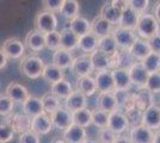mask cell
<instances>
[{
	"instance_id": "obj_1",
	"label": "cell",
	"mask_w": 160,
	"mask_h": 143,
	"mask_svg": "<svg viewBox=\"0 0 160 143\" xmlns=\"http://www.w3.org/2000/svg\"><path fill=\"white\" fill-rule=\"evenodd\" d=\"M135 31L140 38L149 41L154 36L160 34V24L153 14L146 12L140 16V19H139Z\"/></svg>"
},
{
	"instance_id": "obj_2",
	"label": "cell",
	"mask_w": 160,
	"mask_h": 143,
	"mask_svg": "<svg viewBox=\"0 0 160 143\" xmlns=\"http://www.w3.org/2000/svg\"><path fill=\"white\" fill-rule=\"evenodd\" d=\"M46 66L47 64L44 63V61L36 55L25 56L20 61V70L29 79H38L40 76H42Z\"/></svg>"
},
{
	"instance_id": "obj_3",
	"label": "cell",
	"mask_w": 160,
	"mask_h": 143,
	"mask_svg": "<svg viewBox=\"0 0 160 143\" xmlns=\"http://www.w3.org/2000/svg\"><path fill=\"white\" fill-rule=\"evenodd\" d=\"M35 27L42 34L47 35L58 31V17L53 12L41 11L35 17Z\"/></svg>"
},
{
	"instance_id": "obj_4",
	"label": "cell",
	"mask_w": 160,
	"mask_h": 143,
	"mask_svg": "<svg viewBox=\"0 0 160 143\" xmlns=\"http://www.w3.org/2000/svg\"><path fill=\"white\" fill-rule=\"evenodd\" d=\"M117 54L113 55V56H109V55L104 54L99 50H96L94 53L90 55L94 70L96 72H103V70L115 69L116 64H117Z\"/></svg>"
},
{
	"instance_id": "obj_5",
	"label": "cell",
	"mask_w": 160,
	"mask_h": 143,
	"mask_svg": "<svg viewBox=\"0 0 160 143\" xmlns=\"http://www.w3.org/2000/svg\"><path fill=\"white\" fill-rule=\"evenodd\" d=\"M112 35L117 42L120 50H126V51H128L134 43L140 38L135 30H129V29H123L118 26L115 27Z\"/></svg>"
},
{
	"instance_id": "obj_6",
	"label": "cell",
	"mask_w": 160,
	"mask_h": 143,
	"mask_svg": "<svg viewBox=\"0 0 160 143\" xmlns=\"http://www.w3.org/2000/svg\"><path fill=\"white\" fill-rule=\"evenodd\" d=\"M25 44L18 38H7L6 41L1 44V51L6 54L8 59L12 60H19L25 54Z\"/></svg>"
},
{
	"instance_id": "obj_7",
	"label": "cell",
	"mask_w": 160,
	"mask_h": 143,
	"mask_svg": "<svg viewBox=\"0 0 160 143\" xmlns=\"http://www.w3.org/2000/svg\"><path fill=\"white\" fill-rule=\"evenodd\" d=\"M108 128L112 130L117 136H121L126 131L130 130V125H129L126 113L122 112L121 110H117L112 113H110V119H109V126Z\"/></svg>"
},
{
	"instance_id": "obj_8",
	"label": "cell",
	"mask_w": 160,
	"mask_h": 143,
	"mask_svg": "<svg viewBox=\"0 0 160 143\" xmlns=\"http://www.w3.org/2000/svg\"><path fill=\"white\" fill-rule=\"evenodd\" d=\"M52 121H53V125L55 129H59L61 131H66L69 129L74 124L73 122V113L67 110L65 106H61L58 111H55L52 115Z\"/></svg>"
},
{
	"instance_id": "obj_9",
	"label": "cell",
	"mask_w": 160,
	"mask_h": 143,
	"mask_svg": "<svg viewBox=\"0 0 160 143\" xmlns=\"http://www.w3.org/2000/svg\"><path fill=\"white\" fill-rule=\"evenodd\" d=\"M72 70L74 72V74L78 78H82V76H88L93 73V64L91 61L90 55L82 54L75 57L74 62L72 64Z\"/></svg>"
},
{
	"instance_id": "obj_10",
	"label": "cell",
	"mask_w": 160,
	"mask_h": 143,
	"mask_svg": "<svg viewBox=\"0 0 160 143\" xmlns=\"http://www.w3.org/2000/svg\"><path fill=\"white\" fill-rule=\"evenodd\" d=\"M94 79L97 82V88L99 93H115L116 86L113 81L112 70L97 72L94 75Z\"/></svg>"
},
{
	"instance_id": "obj_11",
	"label": "cell",
	"mask_w": 160,
	"mask_h": 143,
	"mask_svg": "<svg viewBox=\"0 0 160 143\" xmlns=\"http://www.w3.org/2000/svg\"><path fill=\"white\" fill-rule=\"evenodd\" d=\"M24 44L28 49H30L33 53H40L44 48H47L46 44V35L40 32L38 30H31L29 31L24 38Z\"/></svg>"
},
{
	"instance_id": "obj_12",
	"label": "cell",
	"mask_w": 160,
	"mask_h": 143,
	"mask_svg": "<svg viewBox=\"0 0 160 143\" xmlns=\"http://www.w3.org/2000/svg\"><path fill=\"white\" fill-rule=\"evenodd\" d=\"M129 75H130V80L134 86L140 88H145L146 83L148 81L149 78V73L146 70V68L143 67L142 62H136L134 66H132L129 68Z\"/></svg>"
},
{
	"instance_id": "obj_13",
	"label": "cell",
	"mask_w": 160,
	"mask_h": 143,
	"mask_svg": "<svg viewBox=\"0 0 160 143\" xmlns=\"http://www.w3.org/2000/svg\"><path fill=\"white\" fill-rule=\"evenodd\" d=\"M5 94L10 97L14 102H19L22 105L27 102L30 97V93L25 86L14 81L10 82L7 85V87L5 88Z\"/></svg>"
},
{
	"instance_id": "obj_14",
	"label": "cell",
	"mask_w": 160,
	"mask_h": 143,
	"mask_svg": "<svg viewBox=\"0 0 160 143\" xmlns=\"http://www.w3.org/2000/svg\"><path fill=\"white\" fill-rule=\"evenodd\" d=\"M53 121L52 117L47 115V113H42L40 116H36L32 118V128L31 131L35 134H37L38 136L42 135H48L52 130H53Z\"/></svg>"
},
{
	"instance_id": "obj_15",
	"label": "cell",
	"mask_w": 160,
	"mask_h": 143,
	"mask_svg": "<svg viewBox=\"0 0 160 143\" xmlns=\"http://www.w3.org/2000/svg\"><path fill=\"white\" fill-rule=\"evenodd\" d=\"M87 97L79 89H74L73 93L65 100V107L69 110L72 113L80 111V110L87 109Z\"/></svg>"
},
{
	"instance_id": "obj_16",
	"label": "cell",
	"mask_w": 160,
	"mask_h": 143,
	"mask_svg": "<svg viewBox=\"0 0 160 143\" xmlns=\"http://www.w3.org/2000/svg\"><path fill=\"white\" fill-rule=\"evenodd\" d=\"M155 132L145 125L132 128L129 130V137L133 143H153Z\"/></svg>"
},
{
	"instance_id": "obj_17",
	"label": "cell",
	"mask_w": 160,
	"mask_h": 143,
	"mask_svg": "<svg viewBox=\"0 0 160 143\" xmlns=\"http://www.w3.org/2000/svg\"><path fill=\"white\" fill-rule=\"evenodd\" d=\"M113 30L115 27L112 24H110L104 18H102L99 14L94 17V19L91 21V32L96 35L98 38H103L109 35H112Z\"/></svg>"
},
{
	"instance_id": "obj_18",
	"label": "cell",
	"mask_w": 160,
	"mask_h": 143,
	"mask_svg": "<svg viewBox=\"0 0 160 143\" xmlns=\"http://www.w3.org/2000/svg\"><path fill=\"white\" fill-rule=\"evenodd\" d=\"M7 122L12 125V128L17 134H25L28 131H31L32 128V118L29 117L25 113H18L12 116L11 119H8Z\"/></svg>"
},
{
	"instance_id": "obj_19",
	"label": "cell",
	"mask_w": 160,
	"mask_h": 143,
	"mask_svg": "<svg viewBox=\"0 0 160 143\" xmlns=\"http://www.w3.org/2000/svg\"><path fill=\"white\" fill-rule=\"evenodd\" d=\"M143 125L153 131L160 130V106L153 105L143 111Z\"/></svg>"
},
{
	"instance_id": "obj_20",
	"label": "cell",
	"mask_w": 160,
	"mask_h": 143,
	"mask_svg": "<svg viewBox=\"0 0 160 143\" xmlns=\"http://www.w3.org/2000/svg\"><path fill=\"white\" fill-rule=\"evenodd\" d=\"M112 76L116 91H129L133 86L130 75H129V69L124 68H115L112 69Z\"/></svg>"
},
{
	"instance_id": "obj_21",
	"label": "cell",
	"mask_w": 160,
	"mask_h": 143,
	"mask_svg": "<svg viewBox=\"0 0 160 143\" xmlns=\"http://www.w3.org/2000/svg\"><path fill=\"white\" fill-rule=\"evenodd\" d=\"M128 51L138 62H142L151 53H153L151 49V45H149V42L142 40V38H139Z\"/></svg>"
},
{
	"instance_id": "obj_22",
	"label": "cell",
	"mask_w": 160,
	"mask_h": 143,
	"mask_svg": "<svg viewBox=\"0 0 160 143\" xmlns=\"http://www.w3.org/2000/svg\"><path fill=\"white\" fill-rule=\"evenodd\" d=\"M22 106H23V112L31 118H35L36 116H40L42 113H44L42 98L35 97V95H30L29 99Z\"/></svg>"
},
{
	"instance_id": "obj_23",
	"label": "cell",
	"mask_w": 160,
	"mask_h": 143,
	"mask_svg": "<svg viewBox=\"0 0 160 143\" xmlns=\"http://www.w3.org/2000/svg\"><path fill=\"white\" fill-rule=\"evenodd\" d=\"M99 16L102 18H104L105 21H109L110 24L118 26L121 17H122V11L113 6L111 1H109V2H105L103 6L100 7Z\"/></svg>"
},
{
	"instance_id": "obj_24",
	"label": "cell",
	"mask_w": 160,
	"mask_h": 143,
	"mask_svg": "<svg viewBox=\"0 0 160 143\" xmlns=\"http://www.w3.org/2000/svg\"><path fill=\"white\" fill-rule=\"evenodd\" d=\"M135 98V107L141 111H146L154 104V94L147 88H140L136 93H134Z\"/></svg>"
},
{
	"instance_id": "obj_25",
	"label": "cell",
	"mask_w": 160,
	"mask_h": 143,
	"mask_svg": "<svg viewBox=\"0 0 160 143\" xmlns=\"http://www.w3.org/2000/svg\"><path fill=\"white\" fill-rule=\"evenodd\" d=\"M74 59L75 57L72 55V51H68L65 49H59L58 51L53 53V62L52 63L63 70V69H67L69 67L72 68Z\"/></svg>"
},
{
	"instance_id": "obj_26",
	"label": "cell",
	"mask_w": 160,
	"mask_h": 143,
	"mask_svg": "<svg viewBox=\"0 0 160 143\" xmlns=\"http://www.w3.org/2000/svg\"><path fill=\"white\" fill-rule=\"evenodd\" d=\"M97 104H98V109L103 110L108 113H112L118 110V102L115 93H99Z\"/></svg>"
},
{
	"instance_id": "obj_27",
	"label": "cell",
	"mask_w": 160,
	"mask_h": 143,
	"mask_svg": "<svg viewBox=\"0 0 160 143\" xmlns=\"http://www.w3.org/2000/svg\"><path fill=\"white\" fill-rule=\"evenodd\" d=\"M62 138L67 143H84L87 138L86 130H85V128H81V126L73 124L69 129L63 131Z\"/></svg>"
},
{
	"instance_id": "obj_28",
	"label": "cell",
	"mask_w": 160,
	"mask_h": 143,
	"mask_svg": "<svg viewBox=\"0 0 160 143\" xmlns=\"http://www.w3.org/2000/svg\"><path fill=\"white\" fill-rule=\"evenodd\" d=\"M98 44H99V38L94 34L90 32L79 38L78 49L81 50L84 54L91 55L96 50H98Z\"/></svg>"
},
{
	"instance_id": "obj_29",
	"label": "cell",
	"mask_w": 160,
	"mask_h": 143,
	"mask_svg": "<svg viewBox=\"0 0 160 143\" xmlns=\"http://www.w3.org/2000/svg\"><path fill=\"white\" fill-rule=\"evenodd\" d=\"M61 35V49H65L68 51H73L75 49H78L79 44V38L73 31L68 27H65L60 31Z\"/></svg>"
},
{
	"instance_id": "obj_30",
	"label": "cell",
	"mask_w": 160,
	"mask_h": 143,
	"mask_svg": "<svg viewBox=\"0 0 160 143\" xmlns=\"http://www.w3.org/2000/svg\"><path fill=\"white\" fill-rule=\"evenodd\" d=\"M140 16L141 14L135 12L133 8H130V6H129V8H127L126 11L122 12V17H121L118 27L129 29V30H136Z\"/></svg>"
},
{
	"instance_id": "obj_31",
	"label": "cell",
	"mask_w": 160,
	"mask_h": 143,
	"mask_svg": "<svg viewBox=\"0 0 160 143\" xmlns=\"http://www.w3.org/2000/svg\"><path fill=\"white\" fill-rule=\"evenodd\" d=\"M73 91L74 89L71 85V82L67 81L66 79L50 85V93L55 97H58L59 99H63V100H66L67 98L73 93Z\"/></svg>"
},
{
	"instance_id": "obj_32",
	"label": "cell",
	"mask_w": 160,
	"mask_h": 143,
	"mask_svg": "<svg viewBox=\"0 0 160 143\" xmlns=\"http://www.w3.org/2000/svg\"><path fill=\"white\" fill-rule=\"evenodd\" d=\"M77 89H79L80 92H82L86 97L93 95L98 91L96 79H94L93 76H91V75L79 78L78 81H77Z\"/></svg>"
},
{
	"instance_id": "obj_33",
	"label": "cell",
	"mask_w": 160,
	"mask_h": 143,
	"mask_svg": "<svg viewBox=\"0 0 160 143\" xmlns=\"http://www.w3.org/2000/svg\"><path fill=\"white\" fill-rule=\"evenodd\" d=\"M42 78H43L48 83L53 85V83H56V82L63 80V79H65V73H63L62 69H60L59 67H56L55 64L49 63V64L46 66Z\"/></svg>"
},
{
	"instance_id": "obj_34",
	"label": "cell",
	"mask_w": 160,
	"mask_h": 143,
	"mask_svg": "<svg viewBox=\"0 0 160 143\" xmlns=\"http://www.w3.org/2000/svg\"><path fill=\"white\" fill-rule=\"evenodd\" d=\"M80 5L77 0H65L63 5L60 11V14H62L63 18L68 19L69 21H74L75 18L79 17Z\"/></svg>"
},
{
	"instance_id": "obj_35",
	"label": "cell",
	"mask_w": 160,
	"mask_h": 143,
	"mask_svg": "<svg viewBox=\"0 0 160 143\" xmlns=\"http://www.w3.org/2000/svg\"><path fill=\"white\" fill-rule=\"evenodd\" d=\"M98 50L104 53V54L109 55V56H113V55H116L120 51V48L117 45V42L115 40L113 35H109L107 37L99 38Z\"/></svg>"
},
{
	"instance_id": "obj_36",
	"label": "cell",
	"mask_w": 160,
	"mask_h": 143,
	"mask_svg": "<svg viewBox=\"0 0 160 143\" xmlns=\"http://www.w3.org/2000/svg\"><path fill=\"white\" fill-rule=\"evenodd\" d=\"M69 29L78 37H82L91 32V21H88L86 18L79 16L78 18H75L74 21L69 23Z\"/></svg>"
},
{
	"instance_id": "obj_37",
	"label": "cell",
	"mask_w": 160,
	"mask_h": 143,
	"mask_svg": "<svg viewBox=\"0 0 160 143\" xmlns=\"http://www.w3.org/2000/svg\"><path fill=\"white\" fill-rule=\"evenodd\" d=\"M60 100L58 97H55L52 93H47L42 97V102H43V109H44V113H47L49 116H52L55 111L61 107Z\"/></svg>"
},
{
	"instance_id": "obj_38",
	"label": "cell",
	"mask_w": 160,
	"mask_h": 143,
	"mask_svg": "<svg viewBox=\"0 0 160 143\" xmlns=\"http://www.w3.org/2000/svg\"><path fill=\"white\" fill-rule=\"evenodd\" d=\"M73 122L75 125L81 128H87L92 124V111L88 109H84L73 112Z\"/></svg>"
},
{
	"instance_id": "obj_39",
	"label": "cell",
	"mask_w": 160,
	"mask_h": 143,
	"mask_svg": "<svg viewBox=\"0 0 160 143\" xmlns=\"http://www.w3.org/2000/svg\"><path fill=\"white\" fill-rule=\"evenodd\" d=\"M109 119L110 113L100 109H96L92 111V124L97 126L98 129H107L109 126Z\"/></svg>"
},
{
	"instance_id": "obj_40",
	"label": "cell",
	"mask_w": 160,
	"mask_h": 143,
	"mask_svg": "<svg viewBox=\"0 0 160 143\" xmlns=\"http://www.w3.org/2000/svg\"><path fill=\"white\" fill-rule=\"evenodd\" d=\"M142 64L149 74H154V73L160 72V54L151 53L142 61Z\"/></svg>"
},
{
	"instance_id": "obj_41",
	"label": "cell",
	"mask_w": 160,
	"mask_h": 143,
	"mask_svg": "<svg viewBox=\"0 0 160 143\" xmlns=\"http://www.w3.org/2000/svg\"><path fill=\"white\" fill-rule=\"evenodd\" d=\"M124 113L128 118L130 129L143 125V111L139 110L138 107H133L130 110H127Z\"/></svg>"
},
{
	"instance_id": "obj_42",
	"label": "cell",
	"mask_w": 160,
	"mask_h": 143,
	"mask_svg": "<svg viewBox=\"0 0 160 143\" xmlns=\"http://www.w3.org/2000/svg\"><path fill=\"white\" fill-rule=\"evenodd\" d=\"M136 62L138 61H136L133 56L130 55L129 51H126V50H120V51H118V54H117V64H116V68L129 69L132 66H134Z\"/></svg>"
},
{
	"instance_id": "obj_43",
	"label": "cell",
	"mask_w": 160,
	"mask_h": 143,
	"mask_svg": "<svg viewBox=\"0 0 160 143\" xmlns=\"http://www.w3.org/2000/svg\"><path fill=\"white\" fill-rule=\"evenodd\" d=\"M14 134H16V131L10 123L7 121L1 122L0 124V143H8L10 141H12Z\"/></svg>"
},
{
	"instance_id": "obj_44",
	"label": "cell",
	"mask_w": 160,
	"mask_h": 143,
	"mask_svg": "<svg viewBox=\"0 0 160 143\" xmlns=\"http://www.w3.org/2000/svg\"><path fill=\"white\" fill-rule=\"evenodd\" d=\"M46 44H47V49L52 50V51H58L61 49V35L59 31H54L50 34L46 35Z\"/></svg>"
},
{
	"instance_id": "obj_45",
	"label": "cell",
	"mask_w": 160,
	"mask_h": 143,
	"mask_svg": "<svg viewBox=\"0 0 160 143\" xmlns=\"http://www.w3.org/2000/svg\"><path fill=\"white\" fill-rule=\"evenodd\" d=\"M14 107V102L10 98L7 97L5 93L0 95V115L4 117L8 116L12 111H13Z\"/></svg>"
},
{
	"instance_id": "obj_46",
	"label": "cell",
	"mask_w": 160,
	"mask_h": 143,
	"mask_svg": "<svg viewBox=\"0 0 160 143\" xmlns=\"http://www.w3.org/2000/svg\"><path fill=\"white\" fill-rule=\"evenodd\" d=\"M145 88H147L148 91H151L153 94L160 93V72L149 75L148 81H147Z\"/></svg>"
},
{
	"instance_id": "obj_47",
	"label": "cell",
	"mask_w": 160,
	"mask_h": 143,
	"mask_svg": "<svg viewBox=\"0 0 160 143\" xmlns=\"http://www.w3.org/2000/svg\"><path fill=\"white\" fill-rule=\"evenodd\" d=\"M116 140H117V135L109 128L100 129L98 132V142L99 143H115Z\"/></svg>"
},
{
	"instance_id": "obj_48",
	"label": "cell",
	"mask_w": 160,
	"mask_h": 143,
	"mask_svg": "<svg viewBox=\"0 0 160 143\" xmlns=\"http://www.w3.org/2000/svg\"><path fill=\"white\" fill-rule=\"evenodd\" d=\"M63 1L65 0H43L42 1V5H43L44 11L55 13V12H60L61 11L62 5H63Z\"/></svg>"
},
{
	"instance_id": "obj_49",
	"label": "cell",
	"mask_w": 160,
	"mask_h": 143,
	"mask_svg": "<svg viewBox=\"0 0 160 143\" xmlns=\"http://www.w3.org/2000/svg\"><path fill=\"white\" fill-rule=\"evenodd\" d=\"M129 6L139 14H143L146 13V10L149 6V1L148 0H130Z\"/></svg>"
},
{
	"instance_id": "obj_50",
	"label": "cell",
	"mask_w": 160,
	"mask_h": 143,
	"mask_svg": "<svg viewBox=\"0 0 160 143\" xmlns=\"http://www.w3.org/2000/svg\"><path fill=\"white\" fill-rule=\"evenodd\" d=\"M19 143H41L40 136L33 131H28L19 135Z\"/></svg>"
},
{
	"instance_id": "obj_51",
	"label": "cell",
	"mask_w": 160,
	"mask_h": 143,
	"mask_svg": "<svg viewBox=\"0 0 160 143\" xmlns=\"http://www.w3.org/2000/svg\"><path fill=\"white\" fill-rule=\"evenodd\" d=\"M148 42H149V45H151L152 51L157 53V54H160V34L154 36L153 38H151Z\"/></svg>"
},
{
	"instance_id": "obj_52",
	"label": "cell",
	"mask_w": 160,
	"mask_h": 143,
	"mask_svg": "<svg viewBox=\"0 0 160 143\" xmlns=\"http://www.w3.org/2000/svg\"><path fill=\"white\" fill-rule=\"evenodd\" d=\"M111 2H112L113 6L117 7L122 12L126 11L127 8H129V1H127V0H112Z\"/></svg>"
},
{
	"instance_id": "obj_53",
	"label": "cell",
	"mask_w": 160,
	"mask_h": 143,
	"mask_svg": "<svg viewBox=\"0 0 160 143\" xmlns=\"http://www.w3.org/2000/svg\"><path fill=\"white\" fill-rule=\"evenodd\" d=\"M7 61H8V57L6 56V54H4L2 51H0V68L4 69L6 67Z\"/></svg>"
},
{
	"instance_id": "obj_54",
	"label": "cell",
	"mask_w": 160,
	"mask_h": 143,
	"mask_svg": "<svg viewBox=\"0 0 160 143\" xmlns=\"http://www.w3.org/2000/svg\"><path fill=\"white\" fill-rule=\"evenodd\" d=\"M115 143H133L130 137L127 136V135H121V136H117V140Z\"/></svg>"
},
{
	"instance_id": "obj_55",
	"label": "cell",
	"mask_w": 160,
	"mask_h": 143,
	"mask_svg": "<svg viewBox=\"0 0 160 143\" xmlns=\"http://www.w3.org/2000/svg\"><path fill=\"white\" fill-rule=\"evenodd\" d=\"M153 16L157 18V21L158 23L160 24V1L154 6V10H153Z\"/></svg>"
},
{
	"instance_id": "obj_56",
	"label": "cell",
	"mask_w": 160,
	"mask_h": 143,
	"mask_svg": "<svg viewBox=\"0 0 160 143\" xmlns=\"http://www.w3.org/2000/svg\"><path fill=\"white\" fill-rule=\"evenodd\" d=\"M153 143H160V130L155 132V136H154Z\"/></svg>"
},
{
	"instance_id": "obj_57",
	"label": "cell",
	"mask_w": 160,
	"mask_h": 143,
	"mask_svg": "<svg viewBox=\"0 0 160 143\" xmlns=\"http://www.w3.org/2000/svg\"><path fill=\"white\" fill-rule=\"evenodd\" d=\"M53 143H67L63 138H56V140H54Z\"/></svg>"
},
{
	"instance_id": "obj_58",
	"label": "cell",
	"mask_w": 160,
	"mask_h": 143,
	"mask_svg": "<svg viewBox=\"0 0 160 143\" xmlns=\"http://www.w3.org/2000/svg\"><path fill=\"white\" fill-rule=\"evenodd\" d=\"M84 143H99V142H98V141H96V140H92V138H86Z\"/></svg>"
}]
</instances>
